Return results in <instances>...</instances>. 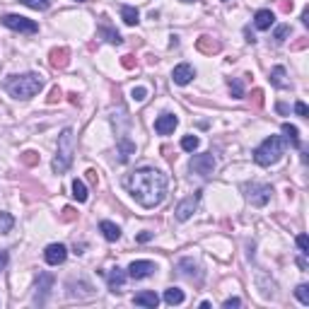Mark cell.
Returning a JSON list of instances; mask_svg holds the SVG:
<instances>
[{"mask_svg":"<svg viewBox=\"0 0 309 309\" xmlns=\"http://www.w3.org/2000/svg\"><path fill=\"white\" fill-rule=\"evenodd\" d=\"M128 193L140 203L143 208H157L164 196H167V177L155 167H143L135 169L126 181Z\"/></svg>","mask_w":309,"mask_h":309,"instance_id":"6da1fadb","label":"cell"},{"mask_svg":"<svg viewBox=\"0 0 309 309\" xmlns=\"http://www.w3.org/2000/svg\"><path fill=\"white\" fill-rule=\"evenodd\" d=\"M44 87V80L37 73H27V75H15L5 82V90L10 92L15 99H31L34 94H39Z\"/></svg>","mask_w":309,"mask_h":309,"instance_id":"7a4b0ae2","label":"cell"},{"mask_svg":"<svg viewBox=\"0 0 309 309\" xmlns=\"http://www.w3.org/2000/svg\"><path fill=\"white\" fill-rule=\"evenodd\" d=\"M73 155H75V133H73V128H65L58 135V150H56V157L51 162L53 171L65 174L73 164Z\"/></svg>","mask_w":309,"mask_h":309,"instance_id":"3957f363","label":"cell"},{"mask_svg":"<svg viewBox=\"0 0 309 309\" xmlns=\"http://www.w3.org/2000/svg\"><path fill=\"white\" fill-rule=\"evenodd\" d=\"M283 152H285V140L280 135H270V138H266L259 148L254 150V160L261 167H270V164H276L283 157Z\"/></svg>","mask_w":309,"mask_h":309,"instance_id":"277c9868","label":"cell"},{"mask_svg":"<svg viewBox=\"0 0 309 309\" xmlns=\"http://www.w3.org/2000/svg\"><path fill=\"white\" fill-rule=\"evenodd\" d=\"M0 22L12 31H20V34H37L39 31V24L29 17H22V15H3Z\"/></svg>","mask_w":309,"mask_h":309,"instance_id":"5b68a950","label":"cell"},{"mask_svg":"<svg viewBox=\"0 0 309 309\" xmlns=\"http://www.w3.org/2000/svg\"><path fill=\"white\" fill-rule=\"evenodd\" d=\"M270 193H273V189H270L268 184H249L247 186V200H249L251 205H256V208H263L268 203Z\"/></svg>","mask_w":309,"mask_h":309,"instance_id":"8992f818","label":"cell"},{"mask_svg":"<svg viewBox=\"0 0 309 309\" xmlns=\"http://www.w3.org/2000/svg\"><path fill=\"white\" fill-rule=\"evenodd\" d=\"M189 169L193 171V174H200V177H210L213 169H215V157H213V152L193 155L189 162Z\"/></svg>","mask_w":309,"mask_h":309,"instance_id":"52a82bcc","label":"cell"},{"mask_svg":"<svg viewBox=\"0 0 309 309\" xmlns=\"http://www.w3.org/2000/svg\"><path fill=\"white\" fill-rule=\"evenodd\" d=\"M198 203H200V191H196V193H193V196H189V198H184L179 205H177V210H174L177 220H179V222H186V220L196 213Z\"/></svg>","mask_w":309,"mask_h":309,"instance_id":"ba28073f","label":"cell"},{"mask_svg":"<svg viewBox=\"0 0 309 309\" xmlns=\"http://www.w3.org/2000/svg\"><path fill=\"white\" fill-rule=\"evenodd\" d=\"M53 283H56V278H53L51 273H41V276H39V283H37V295H34V304H37V307H44V304H46Z\"/></svg>","mask_w":309,"mask_h":309,"instance_id":"9c48e42d","label":"cell"},{"mask_svg":"<svg viewBox=\"0 0 309 309\" xmlns=\"http://www.w3.org/2000/svg\"><path fill=\"white\" fill-rule=\"evenodd\" d=\"M155 270H157V266L152 261H133L128 266V276L133 280H143V278H150Z\"/></svg>","mask_w":309,"mask_h":309,"instance_id":"30bf717a","label":"cell"},{"mask_svg":"<svg viewBox=\"0 0 309 309\" xmlns=\"http://www.w3.org/2000/svg\"><path fill=\"white\" fill-rule=\"evenodd\" d=\"M44 259H46L49 266H60V263H65V259H68V249L63 244H49L46 251H44Z\"/></svg>","mask_w":309,"mask_h":309,"instance_id":"8fae6325","label":"cell"},{"mask_svg":"<svg viewBox=\"0 0 309 309\" xmlns=\"http://www.w3.org/2000/svg\"><path fill=\"white\" fill-rule=\"evenodd\" d=\"M193 78H196V70L189 63H179L177 68L171 70V80L177 82V85H189Z\"/></svg>","mask_w":309,"mask_h":309,"instance_id":"7c38bea8","label":"cell"},{"mask_svg":"<svg viewBox=\"0 0 309 309\" xmlns=\"http://www.w3.org/2000/svg\"><path fill=\"white\" fill-rule=\"evenodd\" d=\"M126 278H128V273L123 268H111L109 276H107V285H109L111 292H123V285H126Z\"/></svg>","mask_w":309,"mask_h":309,"instance_id":"4fadbf2b","label":"cell"},{"mask_svg":"<svg viewBox=\"0 0 309 309\" xmlns=\"http://www.w3.org/2000/svg\"><path fill=\"white\" fill-rule=\"evenodd\" d=\"M196 49H198L200 53H205V56H215V53L222 51V44H220V39H215V37L203 34V37L196 41Z\"/></svg>","mask_w":309,"mask_h":309,"instance_id":"5bb4252c","label":"cell"},{"mask_svg":"<svg viewBox=\"0 0 309 309\" xmlns=\"http://www.w3.org/2000/svg\"><path fill=\"white\" fill-rule=\"evenodd\" d=\"M177 126H179V119H177L174 114H162L160 119L155 121V130H157L160 135H169V133H174Z\"/></svg>","mask_w":309,"mask_h":309,"instance_id":"9a60e30c","label":"cell"},{"mask_svg":"<svg viewBox=\"0 0 309 309\" xmlns=\"http://www.w3.org/2000/svg\"><path fill=\"white\" fill-rule=\"evenodd\" d=\"M68 60H70V51L68 49H51L49 53V63H51V68H56V70H63L65 65H68Z\"/></svg>","mask_w":309,"mask_h":309,"instance_id":"2e32d148","label":"cell"},{"mask_svg":"<svg viewBox=\"0 0 309 309\" xmlns=\"http://www.w3.org/2000/svg\"><path fill=\"white\" fill-rule=\"evenodd\" d=\"M133 304H138V307H157V304H160V297H157V292H152V290H143V292H138V295L133 297Z\"/></svg>","mask_w":309,"mask_h":309,"instance_id":"e0dca14e","label":"cell"},{"mask_svg":"<svg viewBox=\"0 0 309 309\" xmlns=\"http://www.w3.org/2000/svg\"><path fill=\"white\" fill-rule=\"evenodd\" d=\"M179 270L186 276V278L191 280H196V283H200V266L196 263V261H191V259H181L179 261Z\"/></svg>","mask_w":309,"mask_h":309,"instance_id":"ac0fdd59","label":"cell"},{"mask_svg":"<svg viewBox=\"0 0 309 309\" xmlns=\"http://www.w3.org/2000/svg\"><path fill=\"white\" fill-rule=\"evenodd\" d=\"M273 22H276V15L270 10H259L256 15H254V24H256V29L266 31L273 27Z\"/></svg>","mask_w":309,"mask_h":309,"instance_id":"d6986e66","label":"cell"},{"mask_svg":"<svg viewBox=\"0 0 309 309\" xmlns=\"http://www.w3.org/2000/svg\"><path fill=\"white\" fill-rule=\"evenodd\" d=\"M99 229H101V234H104V239L107 242H119L121 239V227L119 225H114V222H109V220H101Z\"/></svg>","mask_w":309,"mask_h":309,"instance_id":"ffe728a7","label":"cell"},{"mask_svg":"<svg viewBox=\"0 0 309 309\" xmlns=\"http://www.w3.org/2000/svg\"><path fill=\"white\" fill-rule=\"evenodd\" d=\"M288 73H285V68L283 65H276V68L270 70V85L273 87H278V90H283V87H288Z\"/></svg>","mask_w":309,"mask_h":309,"instance_id":"44dd1931","label":"cell"},{"mask_svg":"<svg viewBox=\"0 0 309 309\" xmlns=\"http://www.w3.org/2000/svg\"><path fill=\"white\" fill-rule=\"evenodd\" d=\"M121 20L126 22L128 27H135L140 22V12H138V8H130V5H123L121 8Z\"/></svg>","mask_w":309,"mask_h":309,"instance_id":"7402d4cb","label":"cell"},{"mask_svg":"<svg viewBox=\"0 0 309 309\" xmlns=\"http://www.w3.org/2000/svg\"><path fill=\"white\" fill-rule=\"evenodd\" d=\"M283 135L288 140L292 148H302V140H299V130L292 126V123H283Z\"/></svg>","mask_w":309,"mask_h":309,"instance_id":"603a6c76","label":"cell"},{"mask_svg":"<svg viewBox=\"0 0 309 309\" xmlns=\"http://www.w3.org/2000/svg\"><path fill=\"white\" fill-rule=\"evenodd\" d=\"M184 299H186V295H184V290H179V288H167L164 290V302L167 304H184Z\"/></svg>","mask_w":309,"mask_h":309,"instance_id":"cb8c5ba5","label":"cell"},{"mask_svg":"<svg viewBox=\"0 0 309 309\" xmlns=\"http://www.w3.org/2000/svg\"><path fill=\"white\" fill-rule=\"evenodd\" d=\"M133 152H135V145H133V143H130L126 135H121V138H119V160L126 162L130 155H133Z\"/></svg>","mask_w":309,"mask_h":309,"instance_id":"d4e9b609","label":"cell"},{"mask_svg":"<svg viewBox=\"0 0 309 309\" xmlns=\"http://www.w3.org/2000/svg\"><path fill=\"white\" fill-rule=\"evenodd\" d=\"M99 34L101 37H107V41H109V44H116V46H119L121 41V34L116 29H111L109 24H107V22H104V17H101V24H99Z\"/></svg>","mask_w":309,"mask_h":309,"instance_id":"484cf974","label":"cell"},{"mask_svg":"<svg viewBox=\"0 0 309 309\" xmlns=\"http://www.w3.org/2000/svg\"><path fill=\"white\" fill-rule=\"evenodd\" d=\"M73 196H75L78 203H85V200H87V186H85L80 179L73 181Z\"/></svg>","mask_w":309,"mask_h":309,"instance_id":"4316f807","label":"cell"},{"mask_svg":"<svg viewBox=\"0 0 309 309\" xmlns=\"http://www.w3.org/2000/svg\"><path fill=\"white\" fill-rule=\"evenodd\" d=\"M39 160H41L39 152H34V150H24V152L20 155V162H22V164H27V167H37Z\"/></svg>","mask_w":309,"mask_h":309,"instance_id":"83f0119b","label":"cell"},{"mask_svg":"<svg viewBox=\"0 0 309 309\" xmlns=\"http://www.w3.org/2000/svg\"><path fill=\"white\" fill-rule=\"evenodd\" d=\"M15 225V220H12L10 213H5V210H0V234H8Z\"/></svg>","mask_w":309,"mask_h":309,"instance_id":"f1b7e54d","label":"cell"},{"mask_svg":"<svg viewBox=\"0 0 309 309\" xmlns=\"http://www.w3.org/2000/svg\"><path fill=\"white\" fill-rule=\"evenodd\" d=\"M229 94L234 97V99H242L244 97V85H242V80H229Z\"/></svg>","mask_w":309,"mask_h":309,"instance_id":"f546056e","label":"cell"},{"mask_svg":"<svg viewBox=\"0 0 309 309\" xmlns=\"http://www.w3.org/2000/svg\"><path fill=\"white\" fill-rule=\"evenodd\" d=\"M200 140L196 138V135H184V140H181V148L186 150V152H193V150H198Z\"/></svg>","mask_w":309,"mask_h":309,"instance_id":"4dcf8cb0","label":"cell"},{"mask_svg":"<svg viewBox=\"0 0 309 309\" xmlns=\"http://www.w3.org/2000/svg\"><path fill=\"white\" fill-rule=\"evenodd\" d=\"M290 31H292L290 24H280L278 29H276V34H273V41H276V44H283V41L290 37Z\"/></svg>","mask_w":309,"mask_h":309,"instance_id":"1f68e13d","label":"cell"},{"mask_svg":"<svg viewBox=\"0 0 309 309\" xmlns=\"http://www.w3.org/2000/svg\"><path fill=\"white\" fill-rule=\"evenodd\" d=\"M295 295H297V299L302 302V304H307V307H309V285H307V283L297 285V288H295Z\"/></svg>","mask_w":309,"mask_h":309,"instance_id":"d6a6232c","label":"cell"},{"mask_svg":"<svg viewBox=\"0 0 309 309\" xmlns=\"http://www.w3.org/2000/svg\"><path fill=\"white\" fill-rule=\"evenodd\" d=\"M60 220H63V222H73V220H78V210L73 208V205H65V208L60 210Z\"/></svg>","mask_w":309,"mask_h":309,"instance_id":"836d02e7","label":"cell"},{"mask_svg":"<svg viewBox=\"0 0 309 309\" xmlns=\"http://www.w3.org/2000/svg\"><path fill=\"white\" fill-rule=\"evenodd\" d=\"M27 8H31V10H46L51 5V0H22Z\"/></svg>","mask_w":309,"mask_h":309,"instance_id":"e575fe53","label":"cell"},{"mask_svg":"<svg viewBox=\"0 0 309 309\" xmlns=\"http://www.w3.org/2000/svg\"><path fill=\"white\" fill-rule=\"evenodd\" d=\"M130 97H133L135 101H145V99H148V90H145V87H133Z\"/></svg>","mask_w":309,"mask_h":309,"instance_id":"d590c367","label":"cell"},{"mask_svg":"<svg viewBox=\"0 0 309 309\" xmlns=\"http://www.w3.org/2000/svg\"><path fill=\"white\" fill-rule=\"evenodd\" d=\"M297 247L302 254H309V239H307V234H299L297 237Z\"/></svg>","mask_w":309,"mask_h":309,"instance_id":"8d00e7d4","label":"cell"},{"mask_svg":"<svg viewBox=\"0 0 309 309\" xmlns=\"http://www.w3.org/2000/svg\"><path fill=\"white\" fill-rule=\"evenodd\" d=\"M251 101H254V107H263V90L251 92Z\"/></svg>","mask_w":309,"mask_h":309,"instance_id":"74e56055","label":"cell"},{"mask_svg":"<svg viewBox=\"0 0 309 309\" xmlns=\"http://www.w3.org/2000/svg\"><path fill=\"white\" fill-rule=\"evenodd\" d=\"M121 65H123V68H128V70H133L135 68V56H123V58H121Z\"/></svg>","mask_w":309,"mask_h":309,"instance_id":"f35d334b","label":"cell"},{"mask_svg":"<svg viewBox=\"0 0 309 309\" xmlns=\"http://www.w3.org/2000/svg\"><path fill=\"white\" fill-rule=\"evenodd\" d=\"M60 97H63V92L58 90V87H53V90H51V94H49V104H56V101H60Z\"/></svg>","mask_w":309,"mask_h":309,"instance_id":"ab89813d","label":"cell"},{"mask_svg":"<svg viewBox=\"0 0 309 309\" xmlns=\"http://www.w3.org/2000/svg\"><path fill=\"white\" fill-rule=\"evenodd\" d=\"M295 114H297V116H307L309 114L307 104H304V101H295Z\"/></svg>","mask_w":309,"mask_h":309,"instance_id":"60d3db41","label":"cell"},{"mask_svg":"<svg viewBox=\"0 0 309 309\" xmlns=\"http://www.w3.org/2000/svg\"><path fill=\"white\" fill-rule=\"evenodd\" d=\"M239 304H242L239 297H229V299H225V304H222V307H225V309H232V307H239Z\"/></svg>","mask_w":309,"mask_h":309,"instance_id":"b9f144b4","label":"cell"},{"mask_svg":"<svg viewBox=\"0 0 309 309\" xmlns=\"http://www.w3.org/2000/svg\"><path fill=\"white\" fill-rule=\"evenodd\" d=\"M307 44H309V39H299V41H295L290 49H292V51H302V49H307Z\"/></svg>","mask_w":309,"mask_h":309,"instance_id":"7bdbcfd3","label":"cell"},{"mask_svg":"<svg viewBox=\"0 0 309 309\" xmlns=\"http://www.w3.org/2000/svg\"><path fill=\"white\" fill-rule=\"evenodd\" d=\"M8 261H10V259H8V251H3V249H0V270L5 268V266H8Z\"/></svg>","mask_w":309,"mask_h":309,"instance_id":"ee69618b","label":"cell"},{"mask_svg":"<svg viewBox=\"0 0 309 309\" xmlns=\"http://www.w3.org/2000/svg\"><path fill=\"white\" fill-rule=\"evenodd\" d=\"M152 239V232H143V234H138V242L140 244H145V242Z\"/></svg>","mask_w":309,"mask_h":309,"instance_id":"f6af8a7d","label":"cell"},{"mask_svg":"<svg viewBox=\"0 0 309 309\" xmlns=\"http://www.w3.org/2000/svg\"><path fill=\"white\" fill-rule=\"evenodd\" d=\"M280 10H283V12L292 10V0H290V3H288V0H283V3H280Z\"/></svg>","mask_w":309,"mask_h":309,"instance_id":"bcb514c9","label":"cell"},{"mask_svg":"<svg viewBox=\"0 0 309 309\" xmlns=\"http://www.w3.org/2000/svg\"><path fill=\"white\" fill-rule=\"evenodd\" d=\"M87 179H90L92 184H97V171H94V169H87Z\"/></svg>","mask_w":309,"mask_h":309,"instance_id":"7dc6e473","label":"cell"},{"mask_svg":"<svg viewBox=\"0 0 309 309\" xmlns=\"http://www.w3.org/2000/svg\"><path fill=\"white\" fill-rule=\"evenodd\" d=\"M302 24H309V8L302 10Z\"/></svg>","mask_w":309,"mask_h":309,"instance_id":"c3c4849f","label":"cell"},{"mask_svg":"<svg viewBox=\"0 0 309 309\" xmlns=\"http://www.w3.org/2000/svg\"><path fill=\"white\" fill-rule=\"evenodd\" d=\"M68 97H70V104H78V101H80V99H78V94H75V92H73V94H68Z\"/></svg>","mask_w":309,"mask_h":309,"instance_id":"681fc988","label":"cell"},{"mask_svg":"<svg viewBox=\"0 0 309 309\" xmlns=\"http://www.w3.org/2000/svg\"><path fill=\"white\" fill-rule=\"evenodd\" d=\"M181 3H193V0H181Z\"/></svg>","mask_w":309,"mask_h":309,"instance_id":"f907efd6","label":"cell"},{"mask_svg":"<svg viewBox=\"0 0 309 309\" xmlns=\"http://www.w3.org/2000/svg\"><path fill=\"white\" fill-rule=\"evenodd\" d=\"M78 3H85V0H78Z\"/></svg>","mask_w":309,"mask_h":309,"instance_id":"816d5d0a","label":"cell"}]
</instances>
